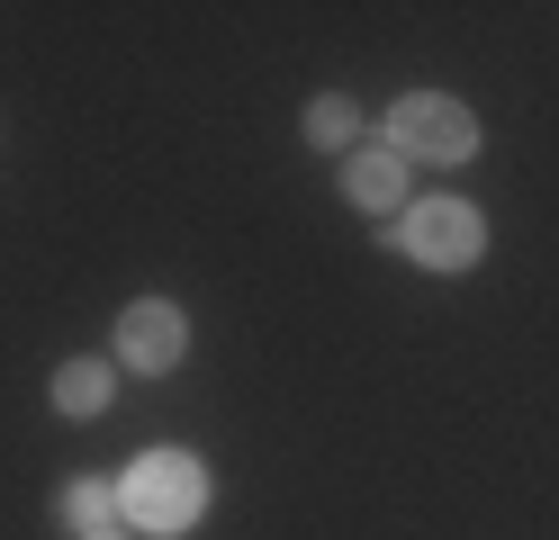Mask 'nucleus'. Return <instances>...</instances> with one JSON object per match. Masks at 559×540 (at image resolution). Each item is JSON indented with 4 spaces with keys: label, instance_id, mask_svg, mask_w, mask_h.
<instances>
[{
    "label": "nucleus",
    "instance_id": "nucleus-1",
    "mask_svg": "<svg viewBox=\"0 0 559 540\" xmlns=\"http://www.w3.org/2000/svg\"><path fill=\"white\" fill-rule=\"evenodd\" d=\"M199 504H207V468L190 451H154V459H135L127 468V487H118V514L127 523H145V531H181L199 523Z\"/></svg>",
    "mask_w": 559,
    "mask_h": 540
},
{
    "label": "nucleus",
    "instance_id": "nucleus-2",
    "mask_svg": "<svg viewBox=\"0 0 559 540\" xmlns=\"http://www.w3.org/2000/svg\"><path fill=\"white\" fill-rule=\"evenodd\" d=\"M389 154L397 163H469L478 154V118L461 99H433V91H415L389 108Z\"/></svg>",
    "mask_w": 559,
    "mask_h": 540
},
{
    "label": "nucleus",
    "instance_id": "nucleus-3",
    "mask_svg": "<svg viewBox=\"0 0 559 540\" xmlns=\"http://www.w3.org/2000/svg\"><path fill=\"white\" fill-rule=\"evenodd\" d=\"M397 243L415 252V262H433V271H461V262H478V207L469 199H433V207H415L406 226H397Z\"/></svg>",
    "mask_w": 559,
    "mask_h": 540
},
{
    "label": "nucleus",
    "instance_id": "nucleus-4",
    "mask_svg": "<svg viewBox=\"0 0 559 540\" xmlns=\"http://www.w3.org/2000/svg\"><path fill=\"white\" fill-rule=\"evenodd\" d=\"M181 315H171L163 298H135L127 315H118V351L135 360V370H171V360H181Z\"/></svg>",
    "mask_w": 559,
    "mask_h": 540
},
{
    "label": "nucleus",
    "instance_id": "nucleus-5",
    "mask_svg": "<svg viewBox=\"0 0 559 540\" xmlns=\"http://www.w3.org/2000/svg\"><path fill=\"white\" fill-rule=\"evenodd\" d=\"M343 190H353L361 207H397L406 163H397V154H353V163H343Z\"/></svg>",
    "mask_w": 559,
    "mask_h": 540
},
{
    "label": "nucleus",
    "instance_id": "nucleus-6",
    "mask_svg": "<svg viewBox=\"0 0 559 540\" xmlns=\"http://www.w3.org/2000/svg\"><path fill=\"white\" fill-rule=\"evenodd\" d=\"M55 406H63V415H99V406H109V370H99V360H63Z\"/></svg>",
    "mask_w": 559,
    "mask_h": 540
},
{
    "label": "nucleus",
    "instance_id": "nucleus-7",
    "mask_svg": "<svg viewBox=\"0 0 559 540\" xmlns=\"http://www.w3.org/2000/svg\"><path fill=\"white\" fill-rule=\"evenodd\" d=\"M109 514H118V487H99V478H73V487H63V523L109 531Z\"/></svg>",
    "mask_w": 559,
    "mask_h": 540
},
{
    "label": "nucleus",
    "instance_id": "nucleus-8",
    "mask_svg": "<svg viewBox=\"0 0 559 540\" xmlns=\"http://www.w3.org/2000/svg\"><path fill=\"white\" fill-rule=\"evenodd\" d=\"M307 135H317V144H343V135H353V108H343V99H317V108H307Z\"/></svg>",
    "mask_w": 559,
    "mask_h": 540
},
{
    "label": "nucleus",
    "instance_id": "nucleus-9",
    "mask_svg": "<svg viewBox=\"0 0 559 540\" xmlns=\"http://www.w3.org/2000/svg\"><path fill=\"white\" fill-rule=\"evenodd\" d=\"M91 540H118V531H91Z\"/></svg>",
    "mask_w": 559,
    "mask_h": 540
}]
</instances>
